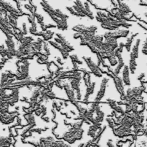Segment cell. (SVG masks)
<instances>
[{
	"mask_svg": "<svg viewBox=\"0 0 147 147\" xmlns=\"http://www.w3.org/2000/svg\"><path fill=\"white\" fill-rule=\"evenodd\" d=\"M144 15L145 16L147 17V12H145V13H144Z\"/></svg>",
	"mask_w": 147,
	"mask_h": 147,
	"instance_id": "d590c367",
	"label": "cell"
},
{
	"mask_svg": "<svg viewBox=\"0 0 147 147\" xmlns=\"http://www.w3.org/2000/svg\"><path fill=\"white\" fill-rule=\"evenodd\" d=\"M14 1L16 2V3H17V8L18 10L20 11V12L22 11V5L21 4V1Z\"/></svg>",
	"mask_w": 147,
	"mask_h": 147,
	"instance_id": "d4e9b609",
	"label": "cell"
},
{
	"mask_svg": "<svg viewBox=\"0 0 147 147\" xmlns=\"http://www.w3.org/2000/svg\"><path fill=\"white\" fill-rule=\"evenodd\" d=\"M40 26H41L42 30L43 31H47V23L43 22L42 23L40 24Z\"/></svg>",
	"mask_w": 147,
	"mask_h": 147,
	"instance_id": "83f0119b",
	"label": "cell"
},
{
	"mask_svg": "<svg viewBox=\"0 0 147 147\" xmlns=\"http://www.w3.org/2000/svg\"><path fill=\"white\" fill-rule=\"evenodd\" d=\"M101 26L104 29L110 30H115L119 28V27L114 26L112 24L111 21L109 20L106 21V22H103V23H101Z\"/></svg>",
	"mask_w": 147,
	"mask_h": 147,
	"instance_id": "8fae6325",
	"label": "cell"
},
{
	"mask_svg": "<svg viewBox=\"0 0 147 147\" xmlns=\"http://www.w3.org/2000/svg\"><path fill=\"white\" fill-rule=\"evenodd\" d=\"M66 8L73 15H75V16H77V17H82L80 14L78 12L76 11L75 9H74L73 7H70V6H66Z\"/></svg>",
	"mask_w": 147,
	"mask_h": 147,
	"instance_id": "d6986e66",
	"label": "cell"
},
{
	"mask_svg": "<svg viewBox=\"0 0 147 147\" xmlns=\"http://www.w3.org/2000/svg\"><path fill=\"white\" fill-rule=\"evenodd\" d=\"M48 42L51 45L53 46V47L57 48L59 50L61 49V47H62L61 45H59V44L56 41H54V40H49V41H48Z\"/></svg>",
	"mask_w": 147,
	"mask_h": 147,
	"instance_id": "7402d4cb",
	"label": "cell"
},
{
	"mask_svg": "<svg viewBox=\"0 0 147 147\" xmlns=\"http://www.w3.org/2000/svg\"><path fill=\"white\" fill-rule=\"evenodd\" d=\"M144 88L142 87H134L128 88L127 91V98H131L133 96H139L141 95Z\"/></svg>",
	"mask_w": 147,
	"mask_h": 147,
	"instance_id": "5b68a950",
	"label": "cell"
},
{
	"mask_svg": "<svg viewBox=\"0 0 147 147\" xmlns=\"http://www.w3.org/2000/svg\"><path fill=\"white\" fill-rule=\"evenodd\" d=\"M115 53L116 57H117L118 59L119 64L117 67L115 69L114 73L115 74V75L117 76L119 74V71H120L122 67L124 66V62L121 53L115 50Z\"/></svg>",
	"mask_w": 147,
	"mask_h": 147,
	"instance_id": "52a82bcc",
	"label": "cell"
},
{
	"mask_svg": "<svg viewBox=\"0 0 147 147\" xmlns=\"http://www.w3.org/2000/svg\"><path fill=\"white\" fill-rule=\"evenodd\" d=\"M140 39H137V41L135 45L133 46L132 48V50L131 53L137 59L138 57V50H139V46L140 43Z\"/></svg>",
	"mask_w": 147,
	"mask_h": 147,
	"instance_id": "9a60e30c",
	"label": "cell"
},
{
	"mask_svg": "<svg viewBox=\"0 0 147 147\" xmlns=\"http://www.w3.org/2000/svg\"><path fill=\"white\" fill-rule=\"evenodd\" d=\"M34 16H35V17L37 19V22L40 24L43 22V21L44 17L41 14L36 12L34 13Z\"/></svg>",
	"mask_w": 147,
	"mask_h": 147,
	"instance_id": "44dd1931",
	"label": "cell"
},
{
	"mask_svg": "<svg viewBox=\"0 0 147 147\" xmlns=\"http://www.w3.org/2000/svg\"><path fill=\"white\" fill-rule=\"evenodd\" d=\"M129 33V30L125 29H117L115 31H108L105 33L103 36L107 39H117L121 37H126Z\"/></svg>",
	"mask_w": 147,
	"mask_h": 147,
	"instance_id": "6da1fadb",
	"label": "cell"
},
{
	"mask_svg": "<svg viewBox=\"0 0 147 147\" xmlns=\"http://www.w3.org/2000/svg\"><path fill=\"white\" fill-rule=\"evenodd\" d=\"M95 84V82H93L90 84V85L88 87H87L86 90V93L85 98H84V101H87L88 100L89 96L93 93Z\"/></svg>",
	"mask_w": 147,
	"mask_h": 147,
	"instance_id": "4fadbf2b",
	"label": "cell"
},
{
	"mask_svg": "<svg viewBox=\"0 0 147 147\" xmlns=\"http://www.w3.org/2000/svg\"><path fill=\"white\" fill-rule=\"evenodd\" d=\"M139 5H142V6H145L147 7V1H141Z\"/></svg>",
	"mask_w": 147,
	"mask_h": 147,
	"instance_id": "1f68e13d",
	"label": "cell"
},
{
	"mask_svg": "<svg viewBox=\"0 0 147 147\" xmlns=\"http://www.w3.org/2000/svg\"><path fill=\"white\" fill-rule=\"evenodd\" d=\"M82 58L86 61L87 65L88 66L92 72L93 73L94 75L99 77L102 76L99 67L98 66V64H96L92 60L91 57L83 56Z\"/></svg>",
	"mask_w": 147,
	"mask_h": 147,
	"instance_id": "3957f363",
	"label": "cell"
},
{
	"mask_svg": "<svg viewBox=\"0 0 147 147\" xmlns=\"http://www.w3.org/2000/svg\"><path fill=\"white\" fill-rule=\"evenodd\" d=\"M37 31V30H34V28L32 26L30 27H29V31H30V33L31 34H34V33Z\"/></svg>",
	"mask_w": 147,
	"mask_h": 147,
	"instance_id": "4dcf8cb0",
	"label": "cell"
},
{
	"mask_svg": "<svg viewBox=\"0 0 147 147\" xmlns=\"http://www.w3.org/2000/svg\"><path fill=\"white\" fill-rule=\"evenodd\" d=\"M75 3V5L73 6V7L75 9L76 11L80 14L82 17H88L91 20H93L94 18V16L92 13H89V11L86 10L84 5L83 4L82 2L80 1H74Z\"/></svg>",
	"mask_w": 147,
	"mask_h": 147,
	"instance_id": "7a4b0ae2",
	"label": "cell"
},
{
	"mask_svg": "<svg viewBox=\"0 0 147 147\" xmlns=\"http://www.w3.org/2000/svg\"><path fill=\"white\" fill-rule=\"evenodd\" d=\"M43 50L46 53V55L47 56H49L50 55V48L48 45V43L47 42L44 40L43 42Z\"/></svg>",
	"mask_w": 147,
	"mask_h": 147,
	"instance_id": "ffe728a7",
	"label": "cell"
},
{
	"mask_svg": "<svg viewBox=\"0 0 147 147\" xmlns=\"http://www.w3.org/2000/svg\"><path fill=\"white\" fill-rule=\"evenodd\" d=\"M123 80L125 85H130L129 78V69L127 65H125L123 71Z\"/></svg>",
	"mask_w": 147,
	"mask_h": 147,
	"instance_id": "ba28073f",
	"label": "cell"
},
{
	"mask_svg": "<svg viewBox=\"0 0 147 147\" xmlns=\"http://www.w3.org/2000/svg\"><path fill=\"white\" fill-rule=\"evenodd\" d=\"M43 9L44 10L46 11V12H47L49 14V15L52 18V19L54 21V22L56 23L58 29L63 30H67L68 24H67V22H63L61 19H59V18L57 17L56 16L53 15L50 11H48L46 8H43Z\"/></svg>",
	"mask_w": 147,
	"mask_h": 147,
	"instance_id": "277c9868",
	"label": "cell"
},
{
	"mask_svg": "<svg viewBox=\"0 0 147 147\" xmlns=\"http://www.w3.org/2000/svg\"><path fill=\"white\" fill-rule=\"evenodd\" d=\"M136 147H147V137H140L137 139Z\"/></svg>",
	"mask_w": 147,
	"mask_h": 147,
	"instance_id": "7c38bea8",
	"label": "cell"
},
{
	"mask_svg": "<svg viewBox=\"0 0 147 147\" xmlns=\"http://www.w3.org/2000/svg\"><path fill=\"white\" fill-rule=\"evenodd\" d=\"M54 40H55V41H56L57 42L61 45V43H62V41H61V40L59 38H58L57 37H54Z\"/></svg>",
	"mask_w": 147,
	"mask_h": 147,
	"instance_id": "836d02e7",
	"label": "cell"
},
{
	"mask_svg": "<svg viewBox=\"0 0 147 147\" xmlns=\"http://www.w3.org/2000/svg\"><path fill=\"white\" fill-rule=\"evenodd\" d=\"M23 26V31L24 32V34H27V29L26 27V24L25 22H23L22 24Z\"/></svg>",
	"mask_w": 147,
	"mask_h": 147,
	"instance_id": "4316f807",
	"label": "cell"
},
{
	"mask_svg": "<svg viewBox=\"0 0 147 147\" xmlns=\"http://www.w3.org/2000/svg\"><path fill=\"white\" fill-rule=\"evenodd\" d=\"M7 48L9 49H15V44L14 41L13 39H7L5 40Z\"/></svg>",
	"mask_w": 147,
	"mask_h": 147,
	"instance_id": "e0dca14e",
	"label": "cell"
},
{
	"mask_svg": "<svg viewBox=\"0 0 147 147\" xmlns=\"http://www.w3.org/2000/svg\"><path fill=\"white\" fill-rule=\"evenodd\" d=\"M47 28H56L57 26L56 24H54L53 23H47Z\"/></svg>",
	"mask_w": 147,
	"mask_h": 147,
	"instance_id": "f1b7e54d",
	"label": "cell"
},
{
	"mask_svg": "<svg viewBox=\"0 0 147 147\" xmlns=\"http://www.w3.org/2000/svg\"><path fill=\"white\" fill-rule=\"evenodd\" d=\"M144 73H141L140 74V75H139V76H138L137 79H138V80H140L142 79V78H144Z\"/></svg>",
	"mask_w": 147,
	"mask_h": 147,
	"instance_id": "d6a6232c",
	"label": "cell"
},
{
	"mask_svg": "<svg viewBox=\"0 0 147 147\" xmlns=\"http://www.w3.org/2000/svg\"><path fill=\"white\" fill-rule=\"evenodd\" d=\"M138 34V33L133 34H131V36L127 38V41H126V43L125 44V47L128 52H130V49H131V43H132V41H133V39H134V37H135Z\"/></svg>",
	"mask_w": 147,
	"mask_h": 147,
	"instance_id": "5bb4252c",
	"label": "cell"
},
{
	"mask_svg": "<svg viewBox=\"0 0 147 147\" xmlns=\"http://www.w3.org/2000/svg\"><path fill=\"white\" fill-rule=\"evenodd\" d=\"M84 7H85V8L86 9V10H87V11H89V13H92V12L91 11V10H90L89 5L88 1H84Z\"/></svg>",
	"mask_w": 147,
	"mask_h": 147,
	"instance_id": "484cf974",
	"label": "cell"
},
{
	"mask_svg": "<svg viewBox=\"0 0 147 147\" xmlns=\"http://www.w3.org/2000/svg\"><path fill=\"white\" fill-rule=\"evenodd\" d=\"M56 60L57 63H58L60 65H62L64 64V62L62 60V59H61V57H57V58Z\"/></svg>",
	"mask_w": 147,
	"mask_h": 147,
	"instance_id": "f546056e",
	"label": "cell"
},
{
	"mask_svg": "<svg viewBox=\"0 0 147 147\" xmlns=\"http://www.w3.org/2000/svg\"><path fill=\"white\" fill-rule=\"evenodd\" d=\"M69 57L71 58L72 61H74V62H76V63H79V64H83L82 61L80 59L77 54H76V53L70 54L69 55Z\"/></svg>",
	"mask_w": 147,
	"mask_h": 147,
	"instance_id": "ac0fdd59",
	"label": "cell"
},
{
	"mask_svg": "<svg viewBox=\"0 0 147 147\" xmlns=\"http://www.w3.org/2000/svg\"><path fill=\"white\" fill-rule=\"evenodd\" d=\"M54 32L51 31V30H47L46 33L44 34L42 37L44 38V40L45 41H47L52 39L53 34H54Z\"/></svg>",
	"mask_w": 147,
	"mask_h": 147,
	"instance_id": "2e32d148",
	"label": "cell"
},
{
	"mask_svg": "<svg viewBox=\"0 0 147 147\" xmlns=\"http://www.w3.org/2000/svg\"><path fill=\"white\" fill-rule=\"evenodd\" d=\"M56 35L57 37L59 38L62 41H64V40H66V37L63 36V34H62L60 33H56Z\"/></svg>",
	"mask_w": 147,
	"mask_h": 147,
	"instance_id": "cb8c5ba5",
	"label": "cell"
},
{
	"mask_svg": "<svg viewBox=\"0 0 147 147\" xmlns=\"http://www.w3.org/2000/svg\"><path fill=\"white\" fill-rule=\"evenodd\" d=\"M109 80V78H108V77H105L103 78L102 83H101L100 90L98 92L96 98L95 99L96 102H98L100 101L105 95L106 86V84Z\"/></svg>",
	"mask_w": 147,
	"mask_h": 147,
	"instance_id": "8992f818",
	"label": "cell"
},
{
	"mask_svg": "<svg viewBox=\"0 0 147 147\" xmlns=\"http://www.w3.org/2000/svg\"><path fill=\"white\" fill-rule=\"evenodd\" d=\"M136 58L134 56L131 52L130 53V59L129 61V68L131 70V74H134L136 69V66H137V63L136 62Z\"/></svg>",
	"mask_w": 147,
	"mask_h": 147,
	"instance_id": "9c48e42d",
	"label": "cell"
},
{
	"mask_svg": "<svg viewBox=\"0 0 147 147\" xmlns=\"http://www.w3.org/2000/svg\"><path fill=\"white\" fill-rule=\"evenodd\" d=\"M87 26H85L83 24H78L76 25H75L72 28V30L74 31H76L78 33L83 34L84 33H87L86 31V29H87Z\"/></svg>",
	"mask_w": 147,
	"mask_h": 147,
	"instance_id": "30bf717a",
	"label": "cell"
},
{
	"mask_svg": "<svg viewBox=\"0 0 147 147\" xmlns=\"http://www.w3.org/2000/svg\"><path fill=\"white\" fill-rule=\"evenodd\" d=\"M125 47V44L123 42H121L119 43V46H118V47L115 49V50L117 51L119 53H121L123 51V47Z\"/></svg>",
	"mask_w": 147,
	"mask_h": 147,
	"instance_id": "603a6c76",
	"label": "cell"
},
{
	"mask_svg": "<svg viewBox=\"0 0 147 147\" xmlns=\"http://www.w3.org/2000/svg\"><path fill=\"white\" fill-rule=\"evenodd\" d=\"M144 43L146 44H147V37L146 38V40H145Z\"/></svg>",
	"mask_w": 147,
	"mask_h": 147,
	"instance_id": "e575fe53",
	"label": "cell"
}]
</instances>
